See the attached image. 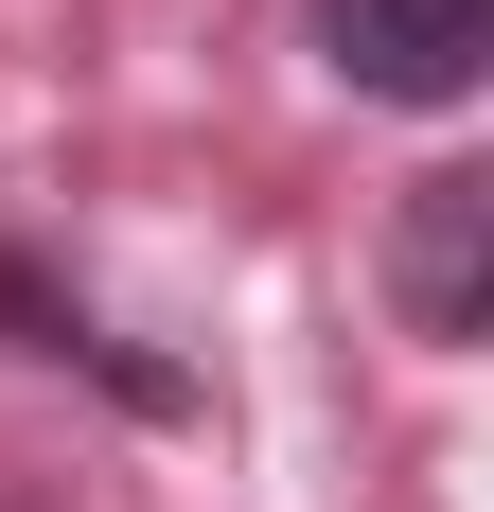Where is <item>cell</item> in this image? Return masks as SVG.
<instances>
[{
    "label": "cell",
    "mask_w": 494,
    "mask_h": 512,
    "mask_svg": "<svg viewBox=\"0 0 494 512\" xmlns=\"http://www.w3.org/2000/svg\"><path fill=\"white\" fill-rule=\"evenodd\" d=\"M318 53L371 106H459L494 71V0H318Z\"/></svg>",
    "instance_id": "6da1fadb"
},
{
    "label": "cell",
    "mask_w": 494,
    "mask_h": 512,
    "mask_svg": "<svg viewBox=\"0 0 494 512\" xmlns=\"http://www.w3.org/2000/svg\"><path fill=\"white\" fill-rule=\"evenodd\" d=\"M389 301H406V336H477L494 318V177L477 159H442V177H406V230H389Z\"/></svg>",
    "instance_id": "7a4b0ae2"
},
{
    "label": "cell",
    "mask_w": 494,
    "mask_h": 512,
    "mask_svg": "<svg viewBox=\"0 0 494 512\" xmlns=\"http://www.w3.org/2000/svg\"><path fill=\"white\" fill-rule=\"evenodd\" d=\"M0 318H18V354H53V371H106L124 407H177V371H142V354H124V336H106L89 301H53V283H36L18 248H0Z\"/></svg>",
    "instance_id": "3957f363"
}]
</instances>
